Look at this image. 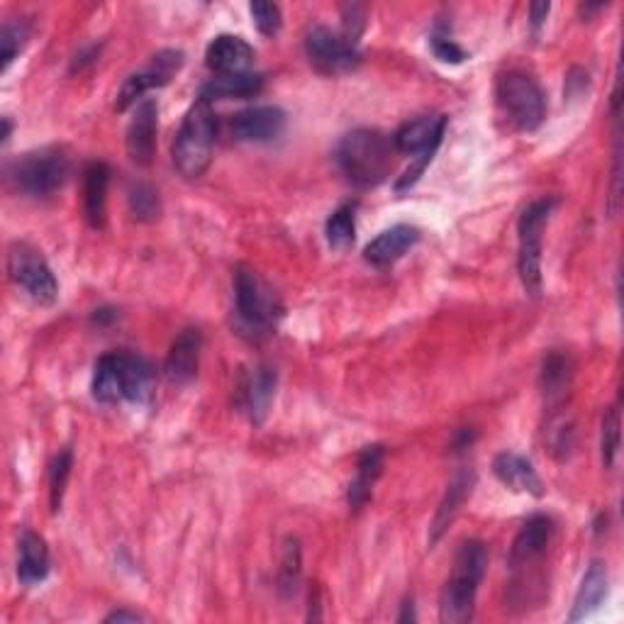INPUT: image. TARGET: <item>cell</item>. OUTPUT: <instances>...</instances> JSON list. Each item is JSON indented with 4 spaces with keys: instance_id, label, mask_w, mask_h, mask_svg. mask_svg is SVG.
Masks as SVG:
<instances>
[{
    "instance_id": "obj_4",
    "label": "cell",
    "mask_w": 624,
    "mask_h": 624,
    "mask_svg": "<svg viewBox=\"0 0 624 624\" xmlns=\"http://www.w3.org/2000/svg\"><path fill=\"white\" fill-rule=\"evenodd\" d=\"M217 120L207 101H198L185 113L173 141V163L183 179H201L211 169Z\"/></svg>"
},
{
    "instance_id": "obj_6",
    "label": "cell",
    "mask_w": 624,
    "mask_h": 624,
    "mask_svg": "<svg viewBox=\"0 0 624 624\" xmlns=\"http://www.w3.org/2000/svg\"><path fill=\"white\" fill-rule=\"evenodd\" d=\"M69 173L71 161L57 147L27 151L10 169L18 191L32 195V198H47V195L57 193L69 181Z\"/></svg>"
},
{
    "instance_id": "obj_18",
    "label": "cell",
    "mask_w": 624,
    "mask_h": 624,
    "mask_svg": "<svg viewBox=\"0 0 624 624\" xmlns=\"http://www.w3.org/2000/svg\"><path fill=\"white\" fill-rule=\"evenodd\" d=\"M420 242V229L412 225H396L381 232L374 242L364 249V259L371 266H390L402 259L408 251Z\"/></svg>"
},
{
    "instance_id": "obj_11",
    "label": "cell",
    "mask_w": 624,
    "mask_h": 624,
    "mask_svg": "<svg viewBox=\"0 0 624 624\" xmlns=\"http://www.w3.org/2000/svg\"><path fill=\"white\" fill-rule=\"evenodd\" d=\"M181 67H183V52H177V49L159 52L157 57L149 61V67L133 73L123 83V89H120V95H117V111H127L129 105H137L139 101H145V95L149 91L167 86L173 79V73H177Z\"/></svg>"
},
{
    "instance_id": "obj_19",
    "label": "cell",
    "mask_w": 624,
    "mask_h": 624,
    "mask_svg": "<svg viewBox=\"0 0 624 624\" xmlns=\"http://www.w3.org/2000/svg\"><path fill=\"white\" fill-rule=\"evenodd\" d=\"M276 383H279L276 368L271 366H257L247 374L242 383V408L254 424H261L266 420L273 398H276Z\"/></svg>"
},
{
    "instance_id": "obj_1",
    "label": "cell",
    "mask_w": 624,
    "mask_h": 624,
    "mask_svg": "<svg viewBox=\"0 0 624 624\" xmlns=\"http://www.w3.org/2000/svg\"><path fill=\"white\" fill-rule=\"evenodd\" d=\"M155 386L151 364L135 352H113L98 359L93 371V398L105 405L123 400L147 402Z\"/></svg>"
},
{
    "instance_id": "obj_31",
    "label": "cell",
    "mask_w": 624,
    "mask_h": 624,
    "mask_svg": "<svg viewBox=\"0 0 624 624\" xmlns=\"http://www.w3.org/2000/svg\"><path fill=\"white\" fill-rule=\"evenodd\" d=\"M300 580V544L298 540H288L283 549L281 568H279V588L283 595H293Z\"/></svg>"
},
{
    "instance_id": "obj_10",
    "label": "cell",
    "mask_w": 624,
    "mask_h": 624,
    "mask_svg": "<svg viewBox=\"0 0 624 624\" xmlns=\"http://www.w3.org/2000/svg\"><path fill=\"white\" fill-rule=\"evenodd\" d=\"M305 52L313 67L327 76L349 73L361 64L356 42L330 27H313L305 37Z\"/></svg>"
},
{
    "instance_id": "obj_39",
    "label": "cell",
    "mask_w": 624,
    "mask_h": 624,
    "mask_svg": "<svg viewBox=\"0 0 624 624\" xmlns=\"http://www.w3.org/2000/svg\"><path fill=\"white\" fill-rule=\"evenodd\" d=\"M415 622V612H412V600L410 602H405V610H402V615L398 617V622Z\"/></svg>"
},
{
    "instance_id": "obj_7",
    "label": "cell",
    "mask_w": 624,
    "mask_h": 624,
    "mask_svg": "<svg viewBox=\"0 0 624 624\" xmlns=\"http://www.w3.org/2000/svg\"><path fill=\"white\" fill-rule=\"evenodd\" d=\"M498 101L520 133H534L546 120V95L530 73L508 71L498 81Z\"/></svg>"
},
{
    "instance_id": "obj_33",
    "label": "cell",
    "mask_w": 624,
    "mask_h": 624,
    "mask_svg": "<svg viewBox=\"0 0 624 624\" xmlns=\"http://www.w3.org/2000/svg\"><path fill=\"white\" fill-rule=\"evenodd\" d=\"M30 37V30L25 23H5L0 32V47H3V71H8L10 64L15 61L20 52L25 49Z\"/></svg>"
},
{
    "instance_id": "obj_35",
    "label": "cell",
    "mask_w": 624,
    "mask_h": 624,
    "mask_svg": "<svg viewBox=\"0 0 624 624\" xmlns=\"http://www.w3.org/2000/svg\"><path fill=\"white\" fill-rule=\"evenodd\" d=\"M432 52H434L436 59L446 61V64H462L466 59V52L458 47L454 39L442 37V35L432 37Z\"/></svg>"
},
{
    "instance_id": "obj_16",
    "label": "cell",
    "mask_w": 624,
    "mask_h": 624,
    "mask_svg": "<svg viewBox=\"0 0 624 624\" xmlns=\"http://www.w3.org/2000/svg\"><path fill=\"white\" fill-rule=\"evenodd\" d=\"M257 52L247 39L237 35H220L211 42L205 52V61L217 76L247 73L254 67Z\"/></svg>"
},
{
    "instance_id": "obj_9",
    "label": "cell",
    "mask_w": 624,
    "mask_h": 624,
    "mask_svg": "<svg viewBox=\"0 0 624 624\" xmlns=\"http://www.w3.org/2000/svg\"><path fill=\"white\" fill-rule=\"evenodd\" d=\"M8 273L32 300L52 305L59 295V283L54 279L47 259L42 251L27 242H15L8 249Z\"/></svg>"
},
{
    "instance_id": "obj_25",
    "label": "cell",
    "mask_w": 624,
    "mask_h": 624,
    "mask_svg": "<svg viewBox=\"0 0 624 624\" xmlns=\"http://www.w3.org/2000/svg\"><path fill=\"white\" fill-rule=\"evenodd\" d=\"M264 89V76L261 73H229L215 76L201 91V101H229V98H254Z\"/></svg>"
},
{
    "instance_id": "obj_27",
    "label": "cell",
    "mask_w": 624,
    "mask_h": 624,
    "mask_svg": "<svg viewBox=\"0 0 624 624\" xmlns=\"http://www.w3.org/2000/svg\"><path fill=\"white\" fill-rule=\"evenodd\" d=\"M574 381V361L564 352H554L544 359L542 388L549 405H561Z\"/></svg>"
},
{
    "instance_id": "obj_17",
    "label": "cell",
    "mask_w": 624,
    "mask_h": 624,
    "mask_svg": "<svg viewBox=\"0 0 624 624\" xmlns=\"http://www.w3.org/2000/svg\"><path fill=\"white\" fill-rule=\"evenodd\" d=\"M201 349H203V332L198 330V327H189V330H183L177 339H173L167 364H163L167 378L171 383L193 381L195 374H198Z\"/></svg>"
},
{
    "instance_id": "obj_5",
    "label": "cell",
    "mask_w": 624,
    "mask_h": 624,
    "mask_svg": "<svg viewBox=\"0 0 624 624\" xmlns=\"http://www.w3.org/2000/svg\"><path fill=\"white\" fill-rule=\"evenodd\" d=\"M235 303L239 327L251 337L269 334L283 315L279 295L257 271L239 266L235 273Z\"/></svg>"
},
{
    "instance_id": "obj_29",
    "label": "cell",
    "mask_w": 624,
    "mask_h": 624,
    "mask_svg": "<svg viewBox=\"0 0 624 624\" xmlns=\"http://www.w3.org/2000/svg\"><path fill=\"white\" fill-rule=\"evenodd\" d=\"M129 211H133L139 223H155L161 215V201L155 185L145 181L135 183L133 189H129Z\"/></svg>"
},
{
    "instance_id": "obj_38",
    "label": "cell",
    "mask_w": 624,
    "mask_h": 624,
    "mask_svg": "<svg viewBox=\"0 0 624 624\" xmlns=\"http://www.w3.org/2000/svg\"><path fill=\"white\" fill-rule=\"evenodd\" d=\"M113 320H115L113 310H95V315H93V322H98V325H105V322H113Z\"/></svg>"
},
{
    "instance_id": "obj_24",
    "label": "cell",
    "mask_w": 624,
    "mask_h": 624,
    "mask_svg": "<svg viewBox=\"0 0 624 624\" xmlns=\"http://www.w3.org/2000/svg\"><path fill=\"white\" fill-rule=\"evenodd\" d=\"M107 183H111V169L103 161L89 163L83 173V203L86 217L91 227L101 229L105 225V205H107Z\"/></svg>"
},
{
    "instance_id": "obj_34",
    "label": "cell",
    "mask_w": 624,
    "mask_h": 624,
    "mask_svg": "<svg viewBox=\"0 0 624 624\" xmlns=\"http://www.w3.org/2000/svg\"><path fill=\"white\" fill-rule=\"evenodd\" d=\"M249 13L254 18V25L259 27L261 35L273 37L283 25L281 18V8L276 3H251Z\"/></svg>"
},
{
    "instance_id": "obj_37",
    "label": "cell",
    "mask_w": 624,
    "mask_h": 624,
    "mask_svg": "<svg viewBox=\"0 0 624 624\" xmlns=\"http://www.w3.org/2000/svg\"><path fill=\"white\" fill-rule=\"evenodd\" d=\"M105 622H141V615H137V612H129V610H115L105 617Z\"/></svg>"
},
{
    "instance_id": "obj_22",
    "label": "cell",
    "mask_w": 624,
    "mask_h": 624,
    "mask_svg": "<svg viewBox=\"0 0 624 624\" xmlns=\"http://www.w3.org/2000/svg\"><path fill=\"white\" fill-rule=\"evenodd\" d=\"M474 470H458L454 476L452 484L446 488V496L440 502V510H436L434 520H432V527H430V544H436L444 536V532L452 527V522L456 520L458 510L466 502V498L470 496V488H474Z\"/></svg>"
},
{
    "instance_id": "obj_13",
    "label": "cell",
    "mask_w": 624,
    "mask_h": 624,
    "mask_svg": "<svg viewBox=\"0 0 624 624\" xmlns=\"http://www.w3.org/2000/svg\"><path fill=\"white\" fill-rule=\"evenodd\" d=\"M157 129H159V107L151 98L139 101L135 115L127 127V155L137 167H149L157 151Z\"/></svg>"
},
{
    "instance_id": "obj_14",
    "label": "cell",
    "mask_w": 624,
    "mask_h": 624,
    "mask_svg": "<svg viewBox=\"0 0 624 624\" xmlns=\"http://www.w3.org/2000/svg\"><path fill=\"white\" fill-rule=\"evenodd\" d=\"M444 129H446L444 115L415 117L398 129L396 137H393V145H396V149L402 151V155H418V159L432 161L436 147L442 145Z\"/></svg>"
},
{
    "instance_id": "obj_15",
    "label": "cell",
    "mask_w": 624,
    "mask_h": 624,
    "mask_svg": "<svg viewBox=\"0 0 624 624\" xmlns=\"http://www.w3.org/2000/svg\"><path fill=\"white\" fill-rule=\"evenodd\" d=\"M552 534H554V522L552 518H546V514H534L527 522L522 524V530L518 532L512 542V549H510V571H522V568H527L532 564L540 561V558L549 549V542H552Z\"/></svg>"
},
{
    "instance_id": "obj_8",
    "label": "cell",
    "mask_w": 624,
    "mask_h": 624,
    "mask_svg": "<svg viewBox=\"0 0 624 624\" xmlns=\"http://www.w3.org/2000/svg\"><path fill=\"white\" fill-rule=\"evenodd\" d=\"M556 207V198L534 201L520 217V279L530 295L542 293V251H544V227Z\"/></svg>"
},
{
    "instance_id": "obj_12",
    "label": "cell",
    "mask_w": 624,
    "mask_h": 624,
    "mask_svg": "<svg viewBox=\"0 0 624 624\" xmlns=\"http://www.w3.org/2000/svg\"><path fill=\"white\" fill-rule=\"evenodd\" d=\"M286 129V113L273 105H257L247 107V111L237 113L229 123V133L237 141H273L283 135Z\"/></svg>"
},
{
    "instance_id": "obj_26",
    "label": "cell",
    "mask_w": 624,
    "mask_h": 624,
    "mask_svg": "<svg viewBox=\"0 0 624 624\" xmlns=\"http://www.w3.org/2000/svg\"><path fill=\"white\" fill-rule=\"evenodd\" d=\"M383 456H386V452H383L381 444H371L359 454L356 478H354V484L349 486V506H352L354 510H361L368 502L371 490H374L376 480L383 470Z\"/></svg>"
},
{
    "instance_id": "obj_21",
    "label": "cell",
    "mask_w": 624,
    "mask_h": 624,
    "mask_svg": "<svg viewBox=\"0 0 624 624\" xmlns=\"http://www.w3.org/2000/svg\"><path fill=\"white\" fill-rule=\"evenodd\" d=\"M49 576V549L39 534L25 530L18 542V580L37 586Z\"/></svg>"
},
{
    "instance_id": "obj_2",
    "label": "cell",
    "mask_w": 624,
    "mask_h": 624,
    "mask_svg": "<svg viewBox=\"0 0 624 624\" xmlns=\"http://www.w3.org/2000/svg\"><path fill=\"white\" fill-rule=\"evenodd\" d=\"M396 151L393 139L378 129H354L337 145V163L359 189H374L390 177Z\"/></svg>"
},
{
    "instance_id": "obj_3",
    "label": "cell",
    "mask_w": 624,
    "mask_h": 624,
    "mask_svg": "<svg viewBox=\"0 0 624 624\" xmlns=\"http://www.w3.org/2000/svg\"><path fill=\"white\" fill-rule=\"evenodd\" d=\"M488 568V549L484 542L470 540L458 546L452 576H449L446 586L442 590V622L446 624H462L474 617L476 610V595L480 588V580L486 576Z\"/></svg>"
},
{
    "instance_id": "obj_28",
    "label": "cell",
    "mask_w": 624,
    "mask_h": 624,
    "mask_svg": "<svg viewBox=\"0 0 624 624\" xmlns=\"http://www.w3.org/2000/svg\"><path fill=\"white\" fill-rule=\"evenodd\" d=\"M327 242H330L332 249L337 251H344L354 245V237H356V211L354 205H342L337 207L332 213L330 220H327Z\"/></svg>"
},
{
    "instance_id": "obj_40",
    "label": "cell",
    "mask_w": 624,
    "mask_h": 624,
    "mask_svg": "<svg viewBox=\"0 0 624 624\" xmlns=\"http://www.w3.org/2000/svg\"><path fill=\"white\" fill-rule=\"evenodd\" d=\"M10 133H13V123H10V117H3V141L10 139Z\"/></svg>"
},
{
    "instance_id": "obj_36",
    "label": "cell",
    "mask_w": 624,
    "mask_h": 624,
    "mask_svg": "<svg viewBox=\"0 0 624 624\" xmlns=\"http://www.w3.org/2000/svg\"><path fill=\"white\" fill-rule=\"evenodd\" d=\"M549 3H532L530 8V18H532V27L534 32H540V27L546 23V18H549Z\"/></svg>"
},
{
    "instance_id": "obj_20",
    "label": "cell",
    "mask_w": 624,
    "mask_h": 624,
    "mask_svg": "<svg viewBox=\"0 0 624 624\" xmlns=\"http://www.w3.org/2000/svg\"><path fill=\"white\" fill-rule=\"evenodd\" d=\"M492 474L498 476L502 486H508L514 492H530V496L534 498L544 496L540 474H536L532 462H527V458L520 454H512V452L498 454L496 462H492Z\"/></svg>"
},
{
    "instance_id": "obj_23",
    "label": "cell",
    "mask_w": 624,
    "mask_h": 624,
    "mask_svg": "<svg viewBox=\"0 0 624 624\" xmlns=\"http://www.w3.org/2000/svg\"><path fill=\"white\" fill-rule=\"evenodd\" d=\"M610 590V576L605 564H590V568L586 571L583 580H580V588L574 600V610L568 615V622H578L593 615V612L602 605V600L608 598Z\"/></svg>"
},
{
    "instance_id": "obj_30",
    "label": "cell",
    "mask_w": 624,
    "mask_h": 624,
    "mask_svg": "<svg viewBox=\"0 0 624 624\" xmlns=\"http://www.w3.org/2000/svg\"><path fill=\"white\" fill-rule=\"evenodd\" d=\"M71 466H73V456L69 449H64V452L54 458L52 464V474H49V502H52V512H59L61 510V500H64V492H67V484H69V476H71Z\"/></svg>"
},
{
    "instance_id": "obj_32",
    "label": "cell",
    "mask_w": 624,
    "mask_h": 624,
    "mask_svg": "<svg viewBox=\"0 0 624 624\" xmlns=\"http://www.w3.org/2000/svg\"><path fill=\"white\" fill-rule=\"evenodd\" d=\"M620 410L617 408H610L605 412V418H602V462H605L608 468L615 466L617 462V454H620Z\"/></svg>"
}]
</instances>
